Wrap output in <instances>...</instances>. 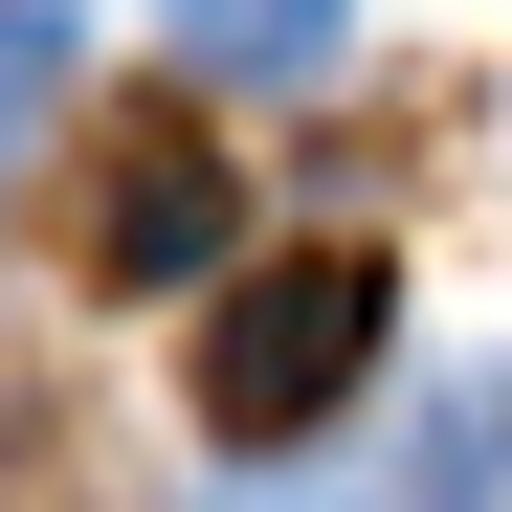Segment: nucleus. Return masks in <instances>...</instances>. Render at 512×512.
I'll use <instances>...</instances> for the list:
<instances>
[{
	"instance_id": "20e7f679",
	"label": "nucleus",
	"mask_w": 512,
	"mask_h": 512,
	"mask_svg": "<svg viewBox=\"0 0 512 512\" xmlns=\"http://www.w3.org/2000/svg\"><path fill=\"white\" fill-rule=\"evenodd\" d=\"M45 90H67V0H0V156L45 134Z\"/></svg>"
},
{
	"instance_id": "f03ea898",
	"label": "nucleus",
	"mask_w": 512,
	"mask_h": 512,
	"mask_svg": "<svg viewBox=\"0 0 512 512\" xmlns=\"http://www.w3.org/2000/svg\"><path fill=\"white\" fill-rule=\"evenodd\" d=\"M223 156L179 134V112H134V134H90V179H67V268H90V290H201L223 268Z\"/></svg>"
},
{
	"instance_id": "f257e3e1",
	"label": "nucleus",
	"mask_w": 512,
	"mask_h": 512,
	"mask_svg": "<svg viewBox=\"0 0 512 512\" xmlns=\"http://www.w3.org/2000/svg\"><path fill=\"white\" fill-rule=\"evenodd\" d=\"M379 245H290V268H245L223 312H201V423L223 446H312L334 401L379 379Z\"/></svg>"
},
{
	"instance_id": "7ed1b4c3",
	"label": "nucleus",
	"mask_w": 512,
	"mask_h": 512,
	"mask_svg": "<svg viewBox=\"0 0 512 512\" xmlns=\"http://www.w3.org/2000/svg\"><path fill=\"white\" fill-rule=\"evenodd\" d=\"M334 23H357V0H156V45H179V67H223V90H312V67H334Z\"/></svg>"
}]
</instances>
